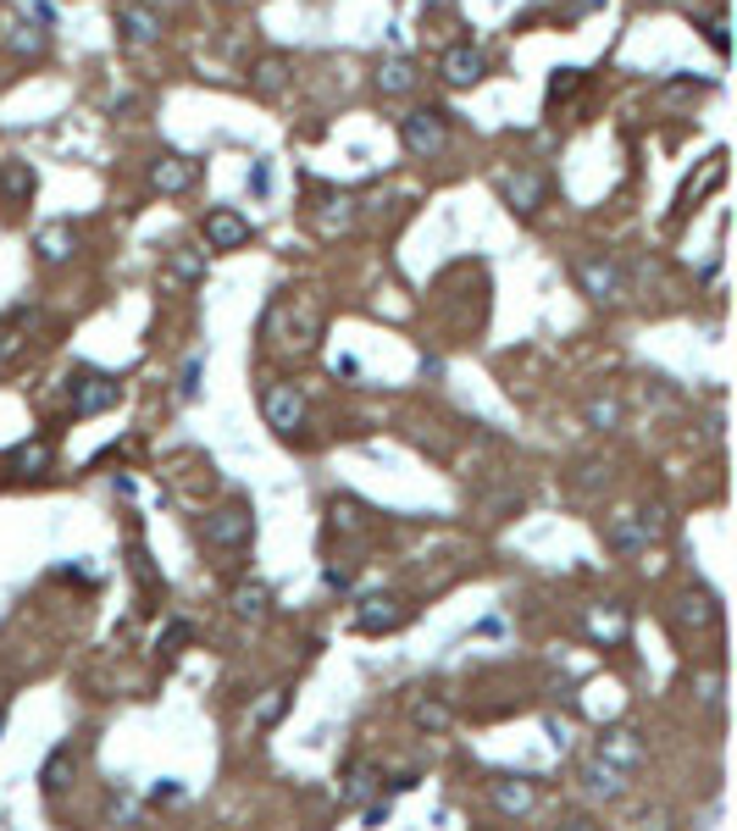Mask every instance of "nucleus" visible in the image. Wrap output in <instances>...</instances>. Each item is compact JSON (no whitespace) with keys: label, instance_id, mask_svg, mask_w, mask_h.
I'll use <instances>...</instances> for the list:
<instances>
[{"label":"nucleus","instance_id":"nucleus-29","mask_svg":"<svg viewBox=\"0 0 737 831\" xmlns=\"http://www.w3.org/2000/svg\"><path fill=\"white\" fill-rule=\"evenodd\" d=\"M366 798H372V771H355L344 787V804H366Z\"/></svg>","mask_w":737,"mask_h":831},{"label":"nucleus","instance_id":"nucleus-3","mask_svg":"<svg viewBox=\"0 0 737 831\" xmlns=\"http://www.w3.org/2000/svg\"><path fill=\"white\" fill-rule=\"evenodd\" d=\"M660 532H666L660 511H621V516L605 522V543L616 554H637V549H648V538H660Z\"/></svg>","mask_w":737,"mask_h":831},{"label":"nucleus","instance_id":"nucleus-16","mask_svg":"<svg viewBox=\"0 0 737 831\" xmlns=\"http://www.w3.org/2000/svg\"><path fill=\"white\" fill-rule=\"evenodd\" d=\"M494 809H505V815H527L533 809V782H516V776H500L494 787Z\"/></svg>","mask_w":737,"mask_h":831},{"label":"nucleus","instance_id":"nucleus-2","mask_svg":"<svg viewBox=\"0 0 737 831\" xmlns=\"http://www.w3.org/2000/svg\"><path fill=\"white\" fill-rule=\"evenodd\" d=\"M399 139H405V150L411 155H422V161H433V155H444L449 150V117L444 112H411V117H399Z\"/></svg>","mask_w":737,"mask_h":831},{"label":"nucleus","instance_id":"nucleus-4","mask_svg":"<svg viewBox=\"0 0 737 831\" xmlns=\"http://www.w3.org/2000/svg\"><path fill=\"white\" fill-rule=\"evenodd\" d=\"M122 399V383L117 377H106V372H95V366H78L72 372V410L78 415H101V410H112Z\"/></svg>","mask_w":737,"mask_h":831},{"label":"nucleus","instance_id":"nucleus-21","mask_svg":"<svg viewBox=\"0 0 737 831\" xmlns=\"http://www.w3.org/2000/svg\"><path fill=\"white\" fill-rule=\"evenodd\" d=\"M283 83H289V61H283V56H267V61H256V90H261V95H278Z\"/></svg>","mask_w":737,"mask_h":831},{"label":"nucleus","instance_id":"nucleus-20","mask_svg":"<svg viewBox=\"0 0 737 831\" xmlns=\"http://www.w3.org/2000/svg\"><path fill=\"white\" fill-rule=\"evenodd\" d=\"M72 782V748H56V754L45 760V771H39V787L45 793H61Z\"/></svg>","mask_w":737,"mask_h":831},{"label":"nucleus","instance_id":"nucleus-10","mask_svg":"<svg viewBox=\"0 0 737 831\" xmlns=\"http://www.w3.org/2000/svg\"><path fill=\"white\" fill-rule=\"evenodd\" d=\"M117 28L128 45H155L161 39V17L150 7H139V0H128V7H117Z\"/></svg>","mask_w":737,"mask_h":831},{"label":"nucleus","instance_id":"nucleus-18","mask_svg":"<svg viewBox=\"0 0 737 831\" xmlns=\"http://www.w3.org/2000/svg\"><path fill=\"white\" fill-rule=\"evenodd\" d=\"M7 466H12L17 477H39V471L50 466V444H45V438H34V444H17V449L7 455Z\"/></svg>","mask_w":737,"mask_h":831},{"label":"nucleus","instance_id":"nucleus-19","mask_svg":"<svg viewBox=\"0 0 737 831\" xmlns=\"http://www.w3.org/2000/svg\"><path fill=\"white\" fill-rule=\"evenodd\" d=\"M583 422H588L594 433H610V428H621V399H610V394H594V399L583 405Z\"/></svg>","mask_w":737,"mask_h":831},{"label":"nucleus","instance_id":"nucleus-32","mask_svg":"<svg viewBox=\"0 0 737 831\" xmlns=\"http://www.w3.org/2000/svg\"><path fill=\"white\" fill-rule=\"evenodd\" d=\"M571 90H577V72H554V83H549V101H560V95H571Z\"/></svg>","mask_w":737,"mask_h":831},{"label":"nucleus","instance_id":"nucleus-1","mask_svg":"<svg viewBox=\"0 0 737 831\" xmlns=\"http://www.w3.org/2000/svg\"><path fill=\"white\" fill-rule=\"evenodd\" d=\"M577 283H583V294L599 300V305L627 300V272L605 256V249H588V256H577Z\"/></svg>","mask_w":737,"mask_h":831},{"label":"nucleus","instance_id":"nucleus-27","mask_svg":"<svg viewBox=\"0 0 737 831\" xmlns=\"http://www.w3.org/2000/svg\"><path fill=\"white\" fill-rule=\"evenodd\" d=\"M283 704H289V693H283V688H272V693L256 704V721H261V726H272V721L283 715Z\"/></svg>","mask_w":737,"mask_h":831},{"label":"nucleus","instance_id":"nucleus-26","mask_svg":"<svg viewBox=\"0 0 737 831\" xmlns=\"http://www.w3.org/2000/svg\"><path fill=\"white\" fill-rule=\"evenodd\" d=\"M17 332H23V316H12V321H0V366H7V361L17 355V344H23V339H17Z\"/></svg>","mask_w":737,"mask_h":831},{"label":"nucleus","instance_id":"nucleus-7","mask_svg":"<svg viewBox=\"0 0 737 831\" xmlns=\"http://www.w3.org/2000/svg\"><path fill=\"white\" fill-rule=\"evenodd\" d=\"M206 244L211 249H238V244H250V216H238L227 206L206 211Z\"/></svg>","mask_w":737,"mask_h":831},{"label":"nucleus","instance_id":"nucleus-6","mask_svg":"<svg viewBox=\"0 0 737 831\" xmlns=\"http://www.w3.org/2000/svg\"><path fill=\"white\" fill-rule=\"evenodd\" d=\"M250 532H256L250 505H222V511L206 516V543L211 549H244V543H250Z\"/></svg>","mask_w":737,"mask_h":831},{"label":"nucleus","instance_id":"nucleus-15","mask_svg":"<svg viewBox=\"0 0 737 831\" xmlns=\"http://www.w3.org/2000/svg\"><path fill=\"white\" fill-rule=\"evenodd\" d=\"M227 605H233V616L256 621V616H267V605H272V588H267V582H238V588L227 594Z\"/></svg>","mask_w":737,"mask_h":831},{"label":"nucleus","instance_id":"nucleus-33","mask_svg":"<svg viewBox=\"0 0 737 831\" xmlns=\"http://www.w3.org/2000/svg\"><path fill=\"white\" fill-rule=\"evenodd\" d=\"M710 599H682V621H710Z\"/></svg>","mask_w":737,"mask_h":831},{"label":"nucleus","instance_id":"nucleus-28","mask_svg":"<svg viewBox=\"0 0 737 831\" xmlns=\"http://www.w3.org/2000/svg\"><path fill=\"white\" fill-rule=\"evenodd\" d=\"M588 627H594V637H610V643H621V632H627V621H621L616 610H610V616H594Z\"/></svg>","mask_w":737,"mask_h":831},{"label":"nucleus","instance_id":"nucleus-34","mask_svg":"<svg viewBox=\"0 0 737 831\" xmlns=\"http://www.w3.org/2000/svg\"><path fill=\"white\" fill-rule=\"evenodd\" d=\"M321 582H327V588H339V594H344V588H350V571H339V565H327V571H321Z\"/></svg>","mask_w":737,"mask_h":831},{"label":"nucleus","instance_id":"nucleus-30","mask_svg":"<svg viewBox=\"0 0 737 831\" xmlns=\"http://www.w3.org/2000/svg\"><path fill=\"white\" fill-rule=\"evenodd\" d=\"M173 272H178L184 283H195V278H206V261H200V256H173Z\"/></svg>","mask_w":737,"mask_h":831},{"label":"nucleus","instance_id":"nucleus-13","mask_svg":"<svg viewBox=\"0 0 737 831\" xmlns=\"http://www.w3.org/2000/svg\"><path fill=\"white\" fill-rule=\"evenodd\" d=\"M482 72H488V61H482V50H471V45H460V50L444 56V83H449V90H471Z\"/></svg>","mask_w":737,"mask_h":831},{"label":"nucleus","instance_id":"nucleus-11","mask_svg":"<svg viewBox=\"0 0 737 831\" xmlns=\"http://www.w3.org/2000/svg\"><path fill=\"white\" fill-rule=\"evenodd\" d=\"M195 173H200V166H195L189 155H161V161L150 166V184H155L161 195H184V189L195 184Z\"/></svg>","mask_w":737,"mask_h":831},{"label":"nucleus","instance_id":"nucleus-25","mask_svg":"<svg viewBox=\"0 0 737 831\" xmlns=\"http://www.w3.org/2000/svg\"><path fill=\"white\" fill-rule=\"evenodd\" d=\"M417 726H428V731H444V726H449V704H438V699L417 704Z\"/></svg>","mask_w":737,"mask_h":831},{"label":"nucleus","instance_id":"nucleus-24","mask_svg":"<svg viewBox=\"0 0 737 831\" xmlns=\"http://www.w3.org/2000/svg\"><path fill=\"white\" fill-rule=\"evenodd\" d=\"M189 643H195V627H189V621H167V627H161V637H155L161 654H184Z\"/></svg>","mask_w":737,"mask_h":831},{"label":"nucleus","instance_id":"nucleus-5","mask_svg":"<svg viewBox=\"0 0 737 831\" xmlns=\"http://www.w3.org/2000/svg\"><path fill=\"white\" fill-rule=\"evenodd\" d=\"M261 415H267V428H272L278 438H294V433L305 428V399H300V388H294V383H272V388L261 394Z\"/></svg>","mask_w":737,"mask_h":831},{"label":"nucleus","instance_id":"nucleus-17","mask_svg":"<svg viewBox=\"0 0 737 831\" xmlns=\"http://www.w3.org/2000/svg\"><path fill=\"white\" fill-rule=\"evenodd\" d=\"M500 189H505V200H511L516 211H538V200H543V178H533V173L500 178Z\"/></svg>","mask_w":737,"mask_h":831},{"label":"nucleus","instance_id":"nucleus-35","mask_svg":"<svg viewBox=\"0 0 737 831\" xmlns=\"http://www.w3.org/2000/svg\"><path fill=\"white\" fill-rule=\"evenodd\" d=\"M549 737H554V748H571V726L565 721H549Z\"/></svg>","mask_w":737,"mask_h":831},{"label":"nucleus","instance_id":"nucleus-8","mask_svg":"<svg viewBox=\"0 0 737 831\" xmlns=\"http://www.w3.org/2000/svg\"><path fill=\"white\" fill-rule=\"evenodd\" d=\"M599 760H610V765H621V771H637V765H643V742H637V731H632V726H605V737H599Z\"/></svg>","mask_w":737,"mask_h":831},{"label":"nucleus","instance_id":"nucleus-9","mask_svg":"<svg viewBox=\"0 0 737 831\" xmlns=\"http://www.w3.org/2000/svg\"><path fill=\"white\" fill-rule=\"evenodd\" d=\"M405 621V605L394 599V594H372V599H361V610H355V627L361 632H394Z\"/></svg>","mask_w":737,"mask_h":831},{"label":"nucleus","instance_id":"nucleus-23","mask_svg":"<svg viewBox=\"0 0 737 831\" xmlns=\"http://www.w3.org/2000/svg\"><path fill=\"white\" fill-rule=\"evenodd\" d=\"M377 83H383V95H405L417 83V72H411V61H388L383 72H377Z\"/></svg>","mask_w":737,"mask_h":831},{"label":"nucleus","instance_id":"nucleus-31","mask_svg":"<svg viewBox=\"0 0 737 831\" xmlns=\"http://www.w3.org/2000/svg\"><path fill=\"white\" fill-rule=\"evenodd\" d=\"M200 394V361H189L184 366V383H178V399H195Z\"/></svg>","mask_w":737,"mask_h":831},{"label":"nucleus","instance_id":"nucleus-22","mask_svg":"<svg viewBox=\"0 0 737 831\" xmlns=\"http://www.w3.org/2000/svg\"><path fill=\"white\" fill-rule=\"evenodd\" d=\"M0 189H7L12 200H28V195H34V173H28V166H23V161H12V166H0Z\"/></svg>","mask_w":737,"mask_h":831},{"label":"nucleus","instance_id":"nucleus-14","mask_svg":"<svg viewBox=\"0 0 737 831\" xmlns=\"http://www.w3.org/2000/svg\"><path fill=\"white\" fill-rule=\"evenodd\" d=\"M72 244H78V238H72L67 222H50V227H39V238H34V249H39L45 267H61V261L72 256Z\"/></svg>","mask_w":737,"mask_h":831},{"label":"nucleus","instance_id":"nucleus-12","mask_svg":"<svg viewBox=\"0 0 737 831\" xmlns=\"http://www.w3.org/2000/svg\"><path fill=\"white\" fill-rule=\"evenodd\" d=\"M583 793H588L594 804H610V798H621V793H627V782H621V765H610V760H588V765H583Z\"/></svg>","mask_w":737,"mask_h":831}]
</instances>
